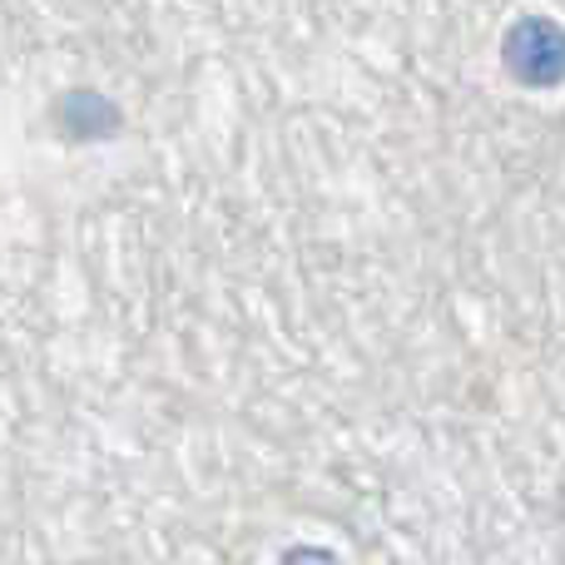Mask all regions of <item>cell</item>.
<instances>
[{
    "mask_svg": "<svg viewBox=\"0 0 565 565\" xmlns=\"http://www.w3.org/2000/svg\"><path fill=\"white\" fill-rule=\"evenodd\" d=\"M501 65L526 89L565 85V25L551 15H521L507 25L501 40Z\"/></svg>",
    "mask_w": 565,
    "mask_h": 565,
    "instance_id": "6da1fadb",
    "label": "cell"
},
{
    "mask_svg": "<svg viewBox=\"0 0 565 565\" xmlns=\"http://www.w3.org/2000/svg\"><path fill=\"white\" fill-rule=\"evenodd\" d=\"M50 115H55L60 135L75 139V145H89V139H115L119 129H125L119 105L115 99H105V95H95V89H65Z\"/></svg>",
    "mask_w": 565,
    "mask_h": 565,
    "instance_id": "7a4b0ae2",
    "label": "cell"
},
{
    "mask_svg": "<svg viewBox=\"0 0 565 565\" xmlns=\"http://www.w3.org/2000/svg\"><path fill=\"white\" fill-rule=\"evenodd\" d=\"M278 565H342V556L328 546H288L278 556Z\"/></svg>",
    "mask_w": 565,
    "mask_h": 565,
    "instance_id": "3957f363",
    "label": "cell"
}]
</instances>
